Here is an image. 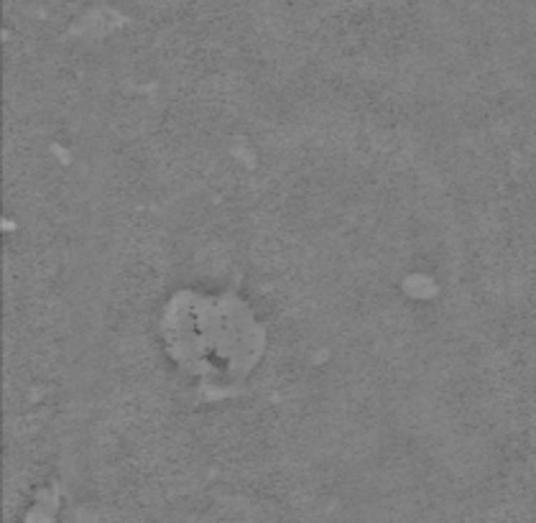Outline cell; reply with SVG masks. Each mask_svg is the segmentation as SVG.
<instances>
[{"mask_svg":"<svg viewBox=\"0 0 536 523\" xmlns=\"http://www.w3.org/2000/svg\"><path fill=\"white\" fill-rule=\"evenodd\" d=\"M171 350L187 363V368L205 376H232L238 368H248L253 360V319L248 311L232 309V304H195L187 309L182 322L171 324Z\"/></svg>","mask_w":536,"mask_h":523,"instance_id":"obj_1","label":"cell"}]
</instances>
